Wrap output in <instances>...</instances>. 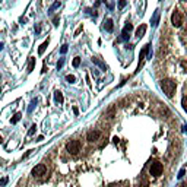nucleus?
Here are the masks:
<instances>
[{"label":"nucleus","instance_id":"nucleus-34","mask_svg":"<svg viewBox=\"0 0 187 187\" xmlns=\"http://www.w3.org/2000/svg\"><path fill=\"white\" fill-rule=\"evenodd\" d=\"M0 77H2V76H0Z\"/></svg>","mask_w":187,"mask_h":187},{"label":"nucleus","instance_id":"nucleus-18","mask_svg":"<svg viewBox=\"0 0 187 187\" xmlns=\"http://www.w3.org/2000/svg\"><path fill=\"white\" fill-rule=\"evenodd\" d=\"M181 105H183V110L187 113V97H183V99H181Z\"/></svg>","mask_w":187,"mask_h":187},{"label":"nucleus","instance_id":"nucleus-9","mask_svg":"<svg viewBox=\"0 0 187 187\" xmlns=\"http://www.w3.org/2000/svg\"><path fill=\"white\" fill-rule=\"evenodd\" d=\"M145 32H146V25L142 23V25L136 29V37H137V38H142L143 35H145Z\"/></svg>","mask_w":187,"mask_h":187},{"label":"nucleus","instance_id":"nucleus-16","mask_svg":"<svg viewBox=\"0 0 187 187\" xmlns=\"http://www.w3.org/2000/svg\"><path fill=\"white\" fill-rule=\"evenodd\" d=\"M92 62H94V63H95V65H98L99 67H102V69H104V70H105V69H107V66H105V65H104V63H102V62H101V60H98V59H97V57H94V59H92Z\"/></svg>","mask_w":187,"mask_h":187},{"label":"nucleus","instance_id":"nucleus-17","mask_svg":"<svg viewBox=\"0 0 187 187\" xmlns=\"http://www.w3.org/2000/svg\"><path fill=\"white\" fill-rule=\"evenodd\" d=\"M34 67H35V59L31 57V60H29V65H28V72H32Z\"/></svg>","mask_w":187,"mask_h":187},{"label":"nucleus","instance_id":"nucleus-6","mask_svg":"<svg viewBox=\"0 0 187 187\" xmlns=\"http://www.w3.org/2000/svg\"><path fill=\"white\" fill-rule=\"evenodd\" d=\"M133 31V25L130 22H127L126 25H124V28H123V31H121V40H129V35H130V32Z\"/></svg>","mask_w":187,"mask_h":187},{"label":"nucleus","instance_id":"nucleus-31","mask_svg":"<svg viewBox=\"0 0 187 187\" xmlns=\"http://www.w3.org/2000/svg\"><path fill=\"white\" fill-rule=\"evenodd\" d=\"M2 140H3V139H2V136H0V143H2Z\"/></svg>","mask_w":187,"mask_h":187},{"label":"nucleus","instance_id":"nucleus-3","mask_svg":"<svg viewBox=\"0 0 187 187\" xmlns=\"http://www.w3.org/2000/svg\"><path fill=\"white\" fill-rule=\"evenodd\" d=\"M162 170H164V167L161 162H158V161H154L152 164H151V168H149V173H151V176L154 177H158L162 174Z\"/></svg>","mask_w":187,"mask_h":187},{"label":"nucleus","instance_id":"nucleus-33","mask_svg":"<svg viewBox=\"0 0 187 187\" xmlns=\"http://www.w3.org/2000/svg\"><path fill=\"white\" fill-rule=\"evenodd\" d=\"M0 92H2V91H0Z\"/></svg>","mask_w":187,"mask_h":187},{"label":"nucleus","instance_id":"nucleus-30","mask_svg":"<svg viewBox=\"0 0 187 187\" xmlns=\"http://www.w3.org/2000/svg\"><path fill=\"white\" fill-rule=\"evenodd\" d=\"M2 48H3V43H0V50H2Z\"/></svg>","mask_w":187,"mask_h":187},{"label":"nucleus","instance_id":"nucleus-10","mask_svg":"<svg viewBox=\"0 0 187 187\" xmlns=\"http://www.w3.org/2000/svg\"><path fill=\"white\" fill-rule=\"evenodd\" d=\"M148 51H149V45H146L145 48L142 50V53H140V56H139V59H140V63H139V67H137V70H140V66H142V62L143 59H145V56L148 54Z\"/></svg>","mask_w":187,"mask_h":187},{"label":"nucleus","instance_id":"nucleus-24","mask_svg":"<svg viewBox=\"0 0 187 187\" xmlns=\"http://www.w3.org/2000/svg\"><path fill=\"white\" fill-rule=\"evenodd\" d=\"M184 174H186V170H184V168H183V170H180V173H178V178H183V177H184Z\"/></svg>","mask_w":187,"mask_h":187},{"label":"nucleus","instance_id":"nucleus-20","mask_svg":"<svg viewBox=\"0 0 187 187\" xmlns=\"http://www.w3.org/2000/svg\"><path fill=\"white\" fill-rule=\"evenodd\" d=\"M66 80H67V82H70V83H75L76 77L73 76V75H67V76H66Z\"/></svg>","mask_w":187,"mask_h":187},{"label":"nucleus","instance_id":"nucleus-26","mask_svg":"<svg viewBox=\"0 0 187 187\" xmlns=\"http://www.w3.org/2000/svg\"><path fill=\"white\" fill-rule=\"evenodd\" d=\"M35 32H37V34L41 32V25H40V23H37V25H35Z\"/></svg>","mask_w":187,"mask_h":187},{"label":"nucleus","instance_id":"nucleus-21","mask_svg":"<svg viewBox=\"0 0 187 187\" xmlns=\"http://www.w3.org/2000/svg\"><path fill=\"white\" fill-rule=\"evenodd\" d=\"M35 132H37V124H32V126H31V129H29V132H28V134H29V136H32Z\"/></svg>","mask_w":187,"mask_h":187},{"label":"nucleus","instance_id":"nucleus-15","mask_svg":"<svg viewBox=\"0 0 187 187\" xmlns=\"http://www.w3.org/2000/svg\"><path fill=\"white\" fill-rule=\"evenodd\" d=\"M60 5H62V3H60V2L57 0V2H54V3H53V5L50 6V9H48V11H50V12H54L56 9H59V8H60Z\"/></svg>","mask_w":187,"mask_h":187},{"label":"nucleus","instance_id":"nucleus-19","mask_svg":"<svg viewBox=\"0 0 187 187\" xmlns=\"http://www.w3.org/2000/svg\"><path fill=\"white\" fill-rule=\"evenodd\" d=\"M72 65H73V67H79V65H80V57H75Z\"/></svg>","mask_w":187,"mask_h":187},{"label":"nucleus","instance_id":"nucleus-2","mask_svg":"<svg viewBox=\"0 0 187 187\" xmlns=\"http://www.w3.org/2000/svg\"><path fill=\"white\" fill-rule=\"evenodd\" d=\"M66 149H67V152L72 155L79 154L80 152V142L79 140H70V142H67Z\"/></svg>","mask_w":187,"mask_h":187},{"label":"nucleus","instance_id":"nucleus-11","mask_svg":"<svg viewBox=\"0 0 187 187\" xmlns=\"http://www.w3.org/2000/svg\"><path fill=\"white\" fill-rule=\"evenodd\" d=\"M159 16H161L159 11H155L154 16H152V19H151V23H152L154 26H156V25H158V22H159Z\"/></svg>","mask_w":187,"mask_h":187},{"label":"nucleus","instance_id":"nucleus-7","mask_svg":"<svg viewBox=\"0 0 187 187\" xmlns=\"http://www.w3.org/2000/svg\"><path fill=\"white\" fill-rule=\"evenodd\" d=\"M99 137H101V132H98V130H91L86 134V140L88 142H97Z\"/></svg>","mask_w":187,"mask_h":187},{"label":"nucleus","instance_id":"nucleus-29","mask_svg":"<svg viewBox=\"0 0 187 187\" xmlns=\"http://www.w3.org/2000/svg\"><path fill=\"white\" fill-rule=\"evenodd\" d=\"M35 104H37V99H34L32 102H31V107H29V110H28V111H29V113L32 111V108H34V105H35Z\"/></svg>","mask_w":187,"mask_h":187},{"label":"nucleus","instance_id":"nucleus-4","mask_svg":"<svg viewBox=\"0 0 187 187\" xmlns=\"http://www.w3.org/2000/svg\"><path fill=\"white\" fill-rule=\"evenodd\" d=\"M171 23H173L176 28L181 26V23H183V15H181L178 11L173 12V15H171Z\"/></svg>","mask_w":187,"mask_h":187},{"label":"nucleus","instance_id":"nucleus-14","mask_svg":"<svg viewBox=\"0 0 187 187\" xmlns=\"http://www.w3.org/2000/svg\"><path fill=\"white\" fill-rule=\"evenodd\" d=\"M21 117H22V114H21V113H16V114H15V116H13V117H12L11 123H12V124H16V123H18V121L21 120Z\"/></svg>","mask_w":187,"mask_h":187},{"label":"nucleus","instance_id":"nucleus-23","mask_svg":"<svg viewBox=\"0 0 187 187\" xmlns=\"http://www.w3.org/2000/svg\"><path fill=\"white\" fill-rule=\"evenodd\" d=\"M60 53H62V54H66V53H67V45L66 44L62 45V48H60Z\"/></svg>","mask_w":187,"mask_h":187},{"label":"nucleus","instance_id":"nucleus-32","mask_svg":"<svg viewBox=\"0 0 187 187\" xmlns=\"http://www.w3.org/2000/svg\"><path fill=\"white\" fill-rule=\"evenodd\" d=\"M181 2H187V0H181Z\"/></svg>","mask_w":187,"mask_h":187},{"label":"nucleus","instance_id":"nucleus-27","mask_svg":"<svg viewBox=\"0 0 187 187\" xmlns=\"http://www.w3.org/2000/svg\"><path fill=\"white\" fill-rule=\"evenodd\" d=\"M63 63H65V60H63V59H60V60H59V63H57V69H60V67L63 66Z\"/></svg>","mask_w":187,"mask_h":187},{"label":"nucleus","instance_id":"nucleus-5","mask_svg":"<svg viewBox=\"0 0 187 187\" xmlns=\"http://www.w3.org/2000/svg\"><path fill=\"white\" fill-rule=\"evenodd\" d=\"M45 173H47V167L44 164H38L34 167L32 170V176L34 177H43L45 176Z\"/></svg>","mask_w":187,"mask_h":187},{"label":"nucleus","instance_id":"nucleus-22","mask_svg":"<svg viewBox=\"0 0 187 187\" xmlns=\"http://www.w3.org/2000/svg\"><path fill=\"white\" fill-rule=\"evenodd\" d=\"M126 5H127V2H126V0H120V2H119V9H124V8H126Z\"/></svg>","mask_w":187,"mask_h":187},{"label":"nucleus","instance_id":"nucleus-12","mask_svg":"<svg viewBox=\"0 0 187 187\" xmlns=\"http://www.w3.org/2000/svg\"><path fill=\"white\" fill-rule=\"evenodd\" d=\"M54 101L57 104H63V94L60 91H56L54 92Z\"/></svg>","mask_w":187,"mask_h":187},{"label":"nucleus","instance_id":"nucleus-8","mask_svg":"<svg viewBox=\"0 0 187 187\" xmlns=\"http://www.w3.org/2000/svg\"><path fill=\"white\" fill-rule=\"evenodd\" d=\"M104 28H105V31L113 32V29H114V22H113V19H107V21L104 22Z\"/></svg>","mask_w":187,"mask_h":187},{"label":"nucleus","instance_id":"nucleus-13","mask_svg":"<svg viewBox=\"0 0 187 187\" xmlns=\"http://www.w3.org/2000/svg\"><path fill=\"white\" fill-rule=\"evenodd\" d=\"M48 47V40L47 41H44L43 44L40 45V48H38V54H44V51H45V48Z\"/></svg>","mask_w":187,"mask_h":187},{"label":"nucleus","instance_id":"nucleus-1","mask_svg":"<svg viewBox=\"0 0 187 187\" xmlns=\"http://www.w3.org/2000/svg\"><path fill=\"white\" fill-rule=\"evenodd\" d=\"M161 88H162L165 95L171 98V97L174 95V92H176L177 85L173 79H162V80H161Z\"/></svg>","mask_w":187,"mask_h":187},{"label":"nucleus","instance_id":"nucleus-28","mask_svg":"<svg viewBox=\"0 0 187 187\" xmlns=\"http://www.w3.org/2000/svg\"><path fill=\"white\" fill-rule=\"evenodd\" d=\"M8 183V177H5V178H2V181H0V186H5Z\"/></svg>","mask_w":187,"mask_h":187},{"label":"nucleus","instance_id":"nucleus-25","mask_svg":"<svg viewBox=\"0 0 187 187\" xmlns=\"http://www.w3.org/2000/svg\"><path fill=\"white\" fill-rule=\"evenodd\" d=\"M59 22H60L59 16H54V18H53V23H54V26H57V25H59Z\"/></svg>","mask_w":187,"mask_h":187}]
</instances>
